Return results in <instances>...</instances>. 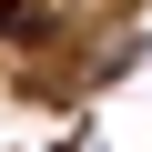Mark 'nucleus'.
<instances>
[{
	"mask_svg": "<svg viewBox=\"0 0 152 152\" xmlns=\"http://www.w3.org/2000/svg\"><path fill=\"white\" fill-rule=\"evenodd\" d=\"M41 20V0H0V31H31Z\"/></svg>",
	"mask_w": 152,
	"mask_h": 152,
	"instance_id": "obj_1",
	"label": "nucleus"
}]
</instances>
